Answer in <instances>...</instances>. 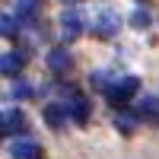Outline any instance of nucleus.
<instances>
[{"mask_svg": "<svg viewBox=\"0 0 159 159\" xmlns=\"http://www.w3.org/2000/svg\"><path fill=\"white\" fill-rule=\"evenodd\" d=\"M67 118H70V105H61V102L45 105V124H48V127L61 130L64 124H67Z\"/></svg>", "mask_w": 159, "mask_h": 159, "instance_id": "obj_4", "label": "nucleus"}, {"mask_svg": "<svg viewBox=\"0 0 159 159\" xmlns=\"http://www.w3.org/2000/svg\"><path fill=\"white\" fill-rule=\"evenodd\" d=\"M70 118H73L76 124H86V121H89V102H86V96H80V92L73 96V102H70Z\"/></svg>", "mask_w": 159, "mask_h": 159, "instance_id": "obj_9", "label": "nucleus"}, {"mask_svg": "<svg viewBox=\"0 0 159 159\" xmlns=\"http://www.w3.org/2000/svg\"><path fill=\"white\" fill-rule=\"evenodd\" d=\"M3 134H25V115L19 108L3 111Z\"/></svg>", "mask_w": 159, "mask_h": 159, "instance_id": "obj_8", "label": "nucleus"}, {"mask_svg": "<svg viewBox=\"0 0 159 159\" xmlns=\"http://www.w3.org/2000/svg\"><path fill=\"white\" fill-rule=\"evenodd\" d=\"M0 35H3V38H16L19 35V25H16V19H13L10 13L0 16Z\"/></svg>", "mask_w": 159, "mask_h": 159, "instance_id": "obj_10", "label": "nucleus"}, {"mask_svg": "<svg viewBox=\"0 0 159 159\" xmlns=\"http://www.w3.org/2000/svg\"><path fill=\"white\" fill-rule=\"evenodd\" d=\"M45 64H48V70H51V73H67V70L73 67V57H70V51H67V48H51V51H48V57H45Z\"/></svg>", "mask_w": 159, "mask_h": 159, "instance_id": "obj_3", "label": "nucleus"}, {"mask_svg": "<svg viewBox=\"0 0 159 159\" xmlns=\"http://www.w3.org/2000/svg\"><path fill=\"white\" fill-rule=\"evenodd\" d=\"M64 3H80V0H64Z\"/></svg>", "mask_w": 159, "mask_h": 159, "instance_id": "obj_14", "label": "nucleus"}, {"mask_svg": "<svg viewBox=\"0 0 159 159\" xmlns=\"http://www.w3.org/2000/svg\"><path fill=\"white\" fill-rule=\"evenodd\" d=\"M137 3H143V0H137Z\"/></svg>", "mask_w": 159, "mask_h": 159, "instance_id": "obj_15", "label": "nucleus"}, {"mask_svg": "<svg viewBox=\"0 0 159 159\" xmlns=\"http://www.w3.org/2000/svg\"><path fill=\"white\" fill-rule=\"evenodd\" d=\"M137 89H140V80L137 76H124V80H118V83H111L105 89V99H108L111 108H124V105L137 96Z\"/></svg>", "mask_w": 159, "mask_h": 159, "instance_id": "obj_1", "label": "nucleus"}, {"mask_svg": "<svg viewBox=\"0 0 159 159\" xmlns=\"http://www.w3.org/2000/svg\"><path fill=\"white\" fill-rule=\"evenodd\" d=\"M96 32H99L102 38H111V35L118 32V13H115V10H102V13H99Z\"/></svg>", "mask_w": 159, "mask_h": 159, "instance_id": "obj_7", "label": "nucleus"}, {"mask_svg": "<svg viewBox=\"0 0 159 159\" xmlns=\"http://www.w3.org/2000/svg\"><path fill=\"white\" fill-rule=\"evenodd\" d=\"M86 29V19H83V13H80L76 7H67L61 13V35H64V42H73V38H80Z\"/></svg>", "mask_w": 159, "mask_h": 159, "instance_id": "obj_2", "label": "nucleus"}, {"mask_svg": "<svg viewBox=\"0 0 159 159\" xmlns=\"http://www.w3.org/2000/svg\"><path fill=\"white\" fill-rule=\"evenodd\" d=\"M10 156H13V159H42V147H38L35 140H25V137H19V140H13Z\"/></svg>", "mask_w": 159, "mask_h": 159, "instance_id": "obj_5", "label": "nucleus"}, {"mask_svg": "<svg viewBox=\"0 0 159 159\" xmlns=\"http://www.w3.org/2000/svg\"><path fill=\"white\" fill-rule=\"evenodd\" d=\"M130 25H134V29H147V25H150V13H147V10H134Z\"/></svg>", "mask_w": 159, "mask_h": 159, "instance_id": "obj_12", "label": "nucleus"}, {"mask_svg": "<svg viewBox=\"0 0 159 159\" xmlns=\"http://www.w3.org/2000/svg\"><path fill=\"white\" fill-rule=\"evenodd\" d=\"M22 67H25V54H22V51H7V54L0 57V70H3V76H16Z\"/></svg>", "mask_w": 159, "mask_h": 159, "instance_id": "obj_6", "label": "nucleus"}, {"mask_svg": "<svg viewBox=\"0 0 159 159\" xmlns=\"http://www.w3.org/2000/svg\"><path fill=\"white\" fill-rule=\"evenodd\" d=\"M38 3H42V0H16V13L19 16H32L38 10Z\"/></svg>", "mask_w": 159, "mask_h": 159, "instance_id": "obj_11", "label": "nucleus"}, {"mask_svg": "<svg viewBox=\"0 0 159 159\" xmlns=\"http://www.w3.org/2000/svg\"><path fill=\"white\" fill-rule=\"evenodd\" d=\"M32 92H35L32 86H25V83H16V86H13V99H29Z\"/></svg>", "mask_w": 159, "mask_h": 159, "instance_id": "obj_13", "label": "nucleus"}]
</instances>
